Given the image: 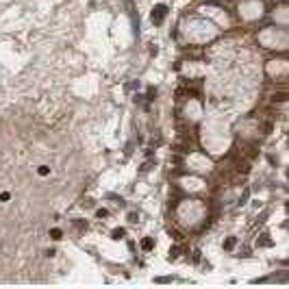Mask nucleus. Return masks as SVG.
I'll list each match as a JSON object with an SVG mask.
<instances>
[{
  "label": "nucleus",
  "instance_id": "nucleus-1",
  "mask_svg": "<svg viewBox=\"0 0 289 289\" xmlns=\"http://www.w3.org/2000/svg\"><path fill=\"white\" fill-rule=\"evenodd\" d=\"M165 13H167V7H165V5H157V7L152 9L150 20H152L154 24H161V22H163V17H165Z\"/></svg>",
  "mask_w": 289,
  "mask_h": 289
},
{
  "label": "nucleus",
  "instance_id": "nucleus-2",
  "mask_svg": "<svg viewBox=\"0 0 289 289\" xmlns=\"http://www.w3.org/2000/svg\"><path fill=\"white\" fill-rule=\"evenodd\" d=\"M235 246H237V237H228L226 241H224V250H228V252H230Z\"/></svg>",
  "mask_w": 289,
  "mask_h": 289
},
{
  "label": "nucleus",
  "instance_id": "nucleus-3",
  "mask_svg": "<svg viewBox=\"0 0 289 289\" xmlns=\"http://www.w3.org/2000/svg\"><path fill=\"white\" fill-rule=\"evenodd\" d=\"M272 100H274V102H285V100H287V91H278V93H274V96H272Z\"/></svg>",
  "mask_w": 289,
  "mask_h": 289
},
{
  "label": "nucleus",
  "instance_id": "nucleus-4",
  "mask_svg": "<svg viewBox=\"0 0 289 289\" xmlns=\"http://www.w3.org/2000/svg\"><path fill=\"white\" fill-rule=\"evenodd\" d=\"M124 235H126V230H124V228H115V230L111 233V237H113V239H122Z\"/></svg>",
  "mask_w": 289,
  "mask_h": 289
},
{
  "label": "nucleus",
  "instance_id": "nucleus-5",
  "mask_svg": "<svg viewBox=\"0 0 289 289\" xmlns=\"http://www.w3.org/2000/svg\"><path fill=\"white\" fill-rule=\"evenodd\" d=\"M152 246H154V244H152V239H148V237H146V239L141 241V248H143V250H150Z\"/></svg>",
  "mask_w": 289,
  "mask_h": 289
},
{
  "label": "nucleus",
  "instance_id": "nucleus-6",
  "mask_svg": "<svg viewBox=\"0 0 289 289\" xmlns=\"http://www.w3.org/2000/svg\"><path fill=\"white\" fill-rule=\"evenodd\" d=\"M50 237H52V239H61V237H63L61 228H52V230H50Z\"/></svg>",
  "mask_w": 289,
  "mask_h": 289
},
{
  "label": "nucleus",
  "instance_id": "nucleus-7",
  "mask_svg": "<svg viewBox=\"0 0 289 289\" xmlns=\"http://www.w3.org/2000/svg\"><path fill=\"white\" fill-rule=\"evenodd\" d=\"M237 170H239V172H244V174H246V172L250 170V167H248V163H246V161H241V163H237Z\"/></svg>",
  "mask_w": 289,
  "mask_h": 289
},
{
  "label": "nucleus",
  "instance_id": "nucleus-8",
  "mask_svg": "<svg viewBox=\"0 0 289 289\" xmlns=\"http://www.w3.org/2000/svg\"><path fill=\"white\" fill-rule=\"evenodd\" d=\"M39 176H46V174H50V167H48V165H39Z\"/></svg>",
  "mask_w": 289,
  "mask_h": 289
},
{
  "label": "nucleus",
  "instance_id": "nucleus-9",
  "mask_svg": "<svg viewBox=\"0 0 289 289\" xmlns=\"http://www.w3.org/2000/svg\"><path fill=\"white\" fill-rule=\"evenodd\" d=\"M154 96H157V89H154V87H148V93H146V98H148V100H154Z\"/></svg>",
  "mask_w": 289,
  "mask_h": 289
},
{
  "label": "nucleus",
  "instance_id": "nucleus-10",
  "mask_svg": "<svg viewBox=\"0 0 289 289\" xmlns=\"http://www.w3.org/2000/svg\"><path fill=\"white\" fill-rule=\"evenodd\" d=\"M74 226H76L78 230H81V228L85 230V228H87V222H85V220H83V222H81V220H76V222H74Z\"/></svg>",
  "mask_w": 289,
  "mask_h": 289
},
{
  "label": "nucleus",
  "instance_id": "nucleus-11",
  "mask_svg": "<svg viewBox=\"0 0 289 289\" xmlns=\"http://www.w3.org/2000/svg\"><path fill=\"white\" fill-rule=\"evenodd\" d=\"M152 165H154V161H152V163H143V165L139 167V170H141V172H148V170H150Z\"/></svg>",
  "mask_w": 289,
  "mask_h": 289
},
{
  "label": "nucleus",
  "instance_id": "nucleus-12",
  "mask_svg": "<svg viewBox=\"0 0 289 289\" xmlns=\"http://www.w3.org/2000/svg\"><path fill=\"white\" fill-rule=\"evenodd\" d=\"M11 198V194H9V191H2V194H0V200H2V202H7Z\"/></svg>",
  "mask_w": 289,
  "mask_h": 289
},
{
  "label": "nucleus",
  "instance_id": "nucleus-13",
  "mask_svg": "<svg viewBox=\"0 0 289 289\" xmlns=\"http://www.w3.org/2000/svg\"><path fill=\"white\" fill-rule=\"evenodd\" d=\"M96 215H98V218H107L109 213H107V209H98V211H96Z\"/></svg>",
  "mask_w": 289,
  "mask_h": 289
},
{
  "label": "nucleus",
  "instance_id": "nucleus-14",
  "mask_svg": "<svg viewBox=\"0 0 289 289\" xmlns=\"http://www.w3.org/2000/svg\"><path fill=\"white\" fill-rule=\"evenodd\" d=\"M137 220H139V215H137V213H128V222H133V224H135Z\"/></svg>",
  "mask_w": 289,
  "mask_h": 289
},
{
  "label": "nucleus",
  "instance_id": "nucleus-15",
  "mask_svg": "<svg viewBox=\"0 0 289 289\" xmlns=\"http://www.w3.org/2000/svg\"><path fill=\"white\" fill-rule=\"evenodd\" d=\"M259 246H272V241H270V239H265V237H263V239H259Z\"/></svg>",
  "mask_w": 289,
  "mask_h": 289
},
{
  "label": "nucleus",
  "instance_id": "nucleus-16",
  "mask_svg": "<svg viewBox=\"0 0 289 289\" xmlns=\"http://www.w3.org/2000/svg\"><path fill=\"white\" fill-rule=\"evenodd\" d=\"M176 257H178V248H176V246H174V248H172V250H170V259H176Z\"/></svg>",
  "mask_w": 289,
  "mask_h": 289
},
{
  "label": "nucleus",
  "instance_id": "nucleus-17",
  "mask_svg": "<svg viewBox=\"0 0 289 289\" xmlns=\"http://www.w3.org/2000/svg\"><path fill=\"white\" fill-rule=\"evenodd\" d=\"M194 261H196V263L200 261V250H196V252H194Z\"/></svg>",
  "mask_w": 289,
  "mask_h": 289
}]
</instances>
